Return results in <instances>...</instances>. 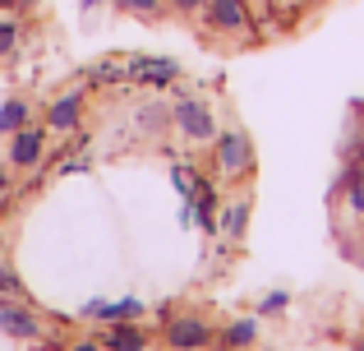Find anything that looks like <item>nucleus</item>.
<instances>
[{
	"mask_svg": "<svg viewBox=\"0 0 364 351\" xmlns=\"http://www.w3.org/2000/svg\"><path fill=\"white\" fill-rule=\"evenodd\" d=\"M83 319H97V324H116V319H143V300L139 296H120V300H88L79 310Z\"/></svg>",
	"mask_w": 364,
	"mask_h": 351,
	"instance_id": "nucleus-9",
	"label": "nucleus"
},
{
	"mask_svg": "<svg viewBox=\"0 0 364 351\" xmlns=\"http://www.w3.org/2000/svg\"><path fill=\"white\" fill-rule=\"evenodd\" d=\"M14 5H18V9H33V5H42V0H14Z\"/></svg>",
	"mask_w": 364,
	"mask_h": 351,
	"instance_id": "nucleus-27",
	"label": "nucleus"
},
{
	"mask_svg": "<svg viewBox=\"0 0 364 351\" xmlns=\"http://www.w3.org/2000/svg\"><path fill=\"white\" fill-rule=\"evenodd\" d=\"M134 120H139L143 135H166V130H171V107H161V102H143V107L134 111Z\"/></svg>",
	"mask_w": 364,
	"mask_h": 351,
	"instance_id": "nucleus-14",
	"label": "nucleus"
},
{
	"mask_svg": "<svg viewBox=\"0 0 364 351\" xmlns=\"http://www.w3.org/2000/svg\"><path fill=\"white\" fill-rule=\"evenodd\" d=\"M102 5V0H79V9H83V14H88V9H97Z\"/></svg>",
	"mask_w": 364,
	"mask_h": 351,
	"instance_id": "nucleus-25",
	"label": "nucleus"
},
{
	"mask_svg": "<svg viewBox=\"0 0 364 351\" xmlns=\"http://www.w3.org/2000/svg\"><path fill=\"white\" fill-rule=\"evenodd\" d=\"M46 120L42 125H23L18 135H9V148H5V167L9 172H33V167H42V157H46Z\"/></svg>",
	"mask_w": 364,
	"mask_h": 351,
	"instance_id": "nucleus-5",
	"label": "nucleus"
},
{
	"mask_svg": "<svg viewBox=\"0 0 364 351\" xmlns=\"http://www.w3.org/2000/svg\"><path fill=\"white\" fill-rule=\"evenodd\" d=\"M102 347L107 351H148V333H143L139 319H116V324H107Z\"/></svg>",
	"mask_w": 364,
	"mask_h": 351,
	"instance_id": "nucleus-11",
	"label": "nucleus"
},
{
	"mask_svg": "<svg viewBox=\"0 0 364 351\" xmlns=\"http://www.w3.org/2000/svg\"><path fill=\"white\" fill-rule=\"evenodd\" d=\"M161 342L171 351H208L217 342V328L198 315H171L166 328H161Z\"/></svg>",
	"mask_w": 364,
	"mask_h": 351,
	"instance_id": "nucleus-4",
	"label": "nucleus"
},
{
	"mask_svg": "<svg viewBox=\"0 0 364 351\" xmlns=\"http://www.w3.org/2000/svg\"><path fill=\"white\" fill-rule=\"evenodd\" d=\"M194 180H198L194 167H185V162H176V167H171V185L180 189V199H189V194H194Z\"/></svg>",
	"mask_w": 364,
	"mask_h": 351,
	"instance_id": "nucleus-18",
	"label": "nucleus"
},
{
	"mask_svg": "<svg viewBox=\"0 0 364 351\" xmlns=\"http://www.w3.org/2000/svg\"><path fill=\"white\" fill-rule=\"evenodd\" d=\"M83 102H88V93H83V88L60 93V98L46 107V130H51V135H74L79 120H83Z\"/></svg>",
	"mask_w": 364,
	"mask_h": 351,
	"instance_id": "nucleus-8",
	"label": "nucleus"
},
{
	"mask_svg": "<svg viewBox=\"0 0 364 351\" xmlns=\"http://www.w3.org/2000/svg\"><path fill=\"white\" fill-rule=\"evenodd\" d=\"M258 342V319H231V324L217 333L213 351H249Z\"/></svg>",
	"mask_w": 364,
	"mask_h": 351,
	"instance_id": "nucleus-12",
	"label": "nucleus"
},
{
	"mask_svg": "<svg viewBox=\"0 0 364 351\" xmlns=\"http://www.w3.org/2000/svg\"><path fill=\"white\" fill-rule=\"evenodd\" d=\"M355 351H364V342H355Z\"/></svg>",
	"mask_w": 364,
	"mask_h": 351,
	"instance_id": "nucleus-28",
	"label": "nucleus"
},
{
	"mask_svg": "<svg viewBox=\"0 0 364 351\" xmlns=\"http://www.w3.org/2000/svg\"><path fill=\"white\" fill-rule=\"evenodd\" d=\"M33 120H37L33 102H23V98H5V107H0V135H18V130L33 125Z\"/></svg>",
	"mask_w": 364,
	"mask_h": 351,
	"instance_id": "nucleus-13",
	"label": "nucleus"
},
{
	"mask_svg": "<svg viewBox=\"0 0 364 351\" xmlns=\"http://www.w3.org/2000/svg\"><path fill=\"white\" fill-rule=\"evenodd\" d=\"M18 46V19H0V61H9Z\"/></svg>",
	"mask_w": 364,
	"mask_h": 351,
	"instance_id": "nucleus-20",
	"label": "nucleus"
},
{
	"mask_svg": "<svg viewBox=\"0 0 364 351\" xmlns=\"http://www.w3.org/2000/svg\"><path fill=\"white\" fill-rule=\"evenodd\" d=\"M65 351H107V347H102V337H74V342H65Z\"/></svg>",
	"mask_w": 364,
	"mask_h": 351,
	"instance_id": "nucleus-23",
	"label": "nucleus"
},
{
	"mask_svg": "<svg viewBox=\"0 0 364 351\" xmlns=\"http://www.w3.org/2000/svg\"><path fill=\"white\" fill-rule=\"evenodd\" d=\"M171 125H176L189 144H213L217 130H222L217 116L208 111V102H198L194 93H189V98H176V107H171Z\"/></svg>",
	"mask_w": 364,
	"mask_h": 351,
	"instance_id": "nucleus-3",
	"label": "nucleus"
},
{
	"mask_svg": "<svg viewBox=\"0 0 364 351\" xmlns=\"http://www.w3.org/2000/svg\"><path fill=\"white\" fill-rule=\"evenodd\" d=\"M0 333L18 337V342H42V319L28 300L18 296H0Z\"/></svg>",
	"mask_w": 364,
	"mask_h": 351,
	"instance_id": "nucleus-6",
	"label": "nucleus"
},
{
	"mask_svg": "<svg viewBox=\"0 0 364 351\" xmlns=\"http://www.w3.org/2000/svg\"><path fill=\"white\" fill-rule=\"evenodd\" d=\"M213 162H217V176H226V180L254 176V144H249L245 130H217Z\"/></svg>",
	"mask_w": 364,
	"mask_h": 351,
	"instance_id": "nucleus-1",
	"label": "nucleus"
},
{
	"mask_svg": "<svg viewBox=\"0 0 364 351\" xmlns=\"http://www.w3.org/2000/svg\"><path fill=\"white\" fill-rule=\"evenodd\" d=\"M88 79H92V83H124V65L102 61V65H92V70H88Z\"/></svg>",
	"mask_w": 364,
	"mask_h": 351,
	"instance_id": "nucleus-19",
	"label": "nucleus"
},
{
	"mask_svg": "<svg viewBox=\"0 0 364 351\" xmlns=\"http://www.w3.org/2000/svg\"><path fill=\"white\" fill-rule=\"evenodd\" d=\"M124 79L143 83V88H171V83L180 79V65L171 61V56H134V61L124 65Z\"/></svg>",
	"mask_w": 364,
	"mask_h": 351,
	"instance_id": "nucleus-7",
	"label": "nucleus"
},
{
	"mask_svg": "<svg viewBox=\"0 0 364 351\" xmlns=\"http://www.w3.org/2000/svg\"><path fill=\"white\" fill-rule=\"evenodd\" d=\"M217 236H226L231 245H240L245 241V231H249V213H254V204L249 199H231V204H222L217 208Z\"/></svg>",
	"mask_w": 364,
	"mask_h": 351,
	"instance_id": "nucleus-10",
	"label": "nucleus"
},
{
	"mask_svg": "<svg viewBox=\"0 0 364 351\" xmlns=\"http://www.w3.org/2000/svg\"><path fill=\"white\" fill-rule=\"evenodd\" d=\"M0 296H18V300H28V287H23V278H18L9 263H0Z\"/></svg>",
	"mask_w": 364,
	"mask_h": 351,
	"instance_id": "nucleus-17",
	"label": "nucleus"
},
{
	"mask_svg": "<svg viewBox=\"0 0 364 351\" xmlns=\"http://www.w3.org/2000/svg\"><path fill=\"white\" fill-rule=\"evenodd\" d=\"M341 199H346V208L355 217H364V167H355V172H341Z\"/></svg>",
	"mask_w": 364,
	"mask_h": 351,
	"instance_id": "nucleus-15",
	"label": "nucleus"
},
{
	"mask_svg": "<svg viewBox=\"0 0 364 351\" xmlns=\"http://www.w3.org/2000/svg\"><path fill=\"white\" fill-rule=\"evenodd\" d=\"M208 0H166V9H176V14H198Z\"/></svg>",
	"mask_w": 364,
	"mask_h": 351,
	"instance_id": "nucleus-22",
	"label": "nucleus"
},
{
	"mask_svg": "<svg viewBox=\"0 0 364 351\" xmlns=\"http://www.w3.org/2000/svg\"><path fill=\"white\" fill-rule=\"evenodd\" d=\"M267 5H272V0H254V33H258V23L267 19Z\"/></svg>",
	"mask_w": 364,
	"mask_h": 351,
	"instance_id": "nucleus-24",
	"label": "nucleus"
},
{
	"mask_svg": "<svg viewBox=\"0 0 364 351\" xmlns=\"http://www.w3.org/2000/svg\"><path fill=\"white\" fill-rule=\"evenodd\" d=\"M286 305H291V296H286V291H267V296L258 300V315H282Z\"/></svg>",
	"mask_w": 364,
	"mask_h": 351,
	"instance_id": "nucleus-21",
	"label": "nucleus"
},
{
	"mask_svg": "<svg viewBox=\"0 0 364 351\" xmlns=\"http://www.w3.org/2000/svg\"><path fill=\"white\" fill-rule=\"evenodd\" d=\"M111 5L124 9V14H134V19H143V23H152V19L166 14V0H111Z\"/></svg>",
	"mask_w": 364,
	"mask_h": 351,
	"instance_id": "nucleus-16",
	"label": "nucleus"
},
{
	"mask_svg": "<svg viewBox=\"0 0 364 351\" xmlns=\"http://www.w3.org/2000/svg\"><path fill=\"white\" fill-rule=\"evenodd\" d=\"M198 14H203L208 33H217V37H254V9H249V0H208Z\"/></svg>",
	"mask_w": 364,
	"mask_h": 351,
	"instance_id": "nucleus-2",
	"label": "nucleus"
},
{
	"mask_svg": "<svg viewBox=\"0 0 364 351\" xmlns=\"http://www.w3.org/2000/svg\"><path fill=\"white\" fill-rule=\"evenodd\" d=\"M0 189H9V167H0Z\"/></svg>",
	"mask_w": 364,
	"mask_h": 351,
	"instance_id": "nucleus-26",
	"label": "nucleus"
}]
</instances>
